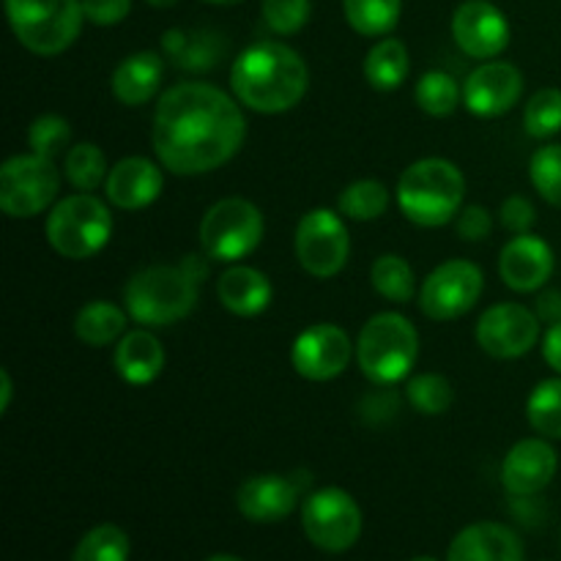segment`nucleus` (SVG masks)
I'll return each mask as SVG.
<instances>
[{"label": "nucleus", "instance_id": "f03ea898", "mask_svg": "<svg viewBox=\"0 0 561 561\" xmlns=\"http://www.w3.org/2000/svg\"><path fill=\"white\" fill-rule=\"evenodd\" d=\"M230 88L244 107L263 115L288 113L305 99L310 71L294 47L279 42H257L236 58Z\"/></svg>", "mask_w": 561, "mask_h": 561}, {"label": "nucleus", "instance_id": "de8ad7c7", "mask_svg": "<svg viewBox=\"0 0 561 561\" xmlns=\"http://www.w3.org/2000/svg\"><path fill=\"white\" fill-rule=\"evenodd\" d=\"M148 5H153V9H173L175 3H179V0H146Z\"/></svg>", "mask_w": 561, "mask_h": 561}, {"label": "nucleus", "instance_id": "c756f323", "mask_svg": "<svg viewBox=\"0 0 561 561\" xmlns=\"http://www.w3.org/2000/svg\"><path fill=\"white\" fill-rule=\"evenodd\" d=\"M370 283L378 294L394 305H409L416 294L414 268L400 255H381L370 268Z\"/></svg>", "mask_w": 561, "mask_h": 561}, {"label": "nucleus", "instance_id": "3c124183", "mask_svg": "<svg viewBox=\"0 0 561 561\" xmlns=\"http://www.w3.org/2000/svg\"><path fill=\"white\" fill-rule=\"evenodd\" d=\"M411 561H438V559H433V557H416V559H411Z\"/></svg>", "mask_w": 561, "mask_h": 561}, {"label": "nucleus", "instance_id": "6ab92c4d", "mask_svg": "<svg viewBox=\"0 0 561 561\" xmlns=\"http://www.w3.org/2000/svg\"><path fill=\"white\" fill-rule=\"evenodd\" d=\"M499 274L515 294L540 290L553 274V250L540 236H513L499 255Z\"/></svg>", "mask_w": 561, "mask_h": 561}, {"label": "nucleus", "instance_id": "f704fd0d", "mask_svg": "<svg viewBox=\"0 0 561 561\" xmlns=\"http://www.w3.org/2000/svg\"><path fill=\"white\" fill-rule=\"evenodd\" d=\"M405 398L414 405L420 414L425 416H438L447 414L455 403V389L438 373H422V376L411 378L409 387H405Z\"/></svg>", "mask_w": 561, "mask_h": 561}, {"label": "nucleus", "instance_id": "aec40b11", "mask_svg": "<svg viewBox=\"0 0 561 561\" xmlns=\"http://www.w3.org/2000/svg\"><path fill=\"white\" fill-rule=\"evenodd\" d=\"M162 170L146 157H126L107 173L104 181V195L115 208L124 211H140L151 206L162 195Z\"/></svg>", "mask_w": 561, "mask_h": 561}, {"label": "nucleus", "instance_id": "a19ab883", "mask_svg": "<svg viewBox=\"0 0 561 561\" xmlns=\"http://www.w3.org/2000/svg\"><path fill=\"white\" fill-rule=\"evenodd\" d=\"M82 11H85V20L93 25H118L129 16L131 0H82Z\"/></svg>", "mask_w": 561, "mask_h": 561}, {"label": "nucleus", "instance_id": "6e6552de", "mask_svg": "<svg viewBox=\"0 0 561 561\" xmlns=\"http://www.w3.org/2000/svg\"><path fill=\"white\" fill-rule=\"evenodd\" d=\"M263 230L266 222L255 203L244 197H225L203 214L201 247L211 261L236 263L261 247Z\"/></svg>", "mask_w": 561, "mask_h": 561}, {"label": "nucleus", "instance_id": "37998d69", "mask_svg": "<svg viewBox=\"0 0 561 561\" xmlns=\"http://www.w3.org/2000/svg\"><path fill=\"white\" fill-rule=\"evenodd\" d=\"M537 318L542 323H559L561 321V294L559 290H546V294L537 299Z\"/></svg>", "mask_w": 561, "mask_h": 561}, {"label": "nucleus", "instance_id": "c03bdc74", "mask_svg": "<svg viewBox=\"0 0 561 561\" xmlns=\"http://www.w3.org/2000/svg\"><path fill=\"white\" fill-rule=\"evenodd\" d=\"M542 356L561 376V321L553 323L546 337H542Z\"/></svg>", "mask_w": 561, "mask_h": 561}, {"label": "nucleus", "instance_id": "79ce46f5", "mask_svg": "<svg viewBox=\"0 0 561 561\" xmlns=\"http://www.w3.org/2000/svg\"><path fill=\"white\" fill-rule=\"evenodd\" d=\"M493 230L491 211L482 206H469L460 211L458 217V236L466 241H482L488 239Z\"/></svg>", "mask_w": 561, "mask_h": 561}, {"label": "nucleus", "instance_id": "2eb2a0df", "mask_svg": "<svg viewBox=\"0 0 561 561\" xmlns=\"http://www.w3.org/2000/svg\"><path fill=\"white\" fill-rule=\"evenodd\" d=\"M453 38L469 58L491 60L510 44V22L488 0H466L453 14Z\"/></svg>", "mask_w": 561, "mask_h": 561}, {"label": "nucleus", "instance_id": "ea45409f", "mask_svg": "<svg viewBox=\"0 0 561 561\" xmlns=\"http://www.w3.org/2000/svg\"><path fill=\"white\" fill-rule=\"evenodd\" d=\"M499 217H502V225L510 230V233L524 236V233H531V228H535L537 211H535V206L526 201V197L513 195L502 203V211H499Z\"/></svg>", "mask_w": 561, "mask_h": 561}, {"label": "nucleus", "instance_id": "8fccbe9b", "mask_svg": "<svg viewBox=\"0 0 561 561\" xmlns=\"http://www.w3.org/2000/svg\"><path fill=\"white\" fill-rule=\"evenodd\" d=\"M206 3H214V5H236V3H241V0H206Z\"/></svg>", "mask_w": 561, "mask_h": 561}, {"label": "nucleus", "instance_id": "58836bf2", "mask_svg": "<svg viewBox=\"0 0 561 561\" xmlns=\"http://www.w3.org/2000/svg\"><path fill=\"white\" fill-rule=\"evenodd\" d=\"M263 20L279 36H294L310 20V0H263Z\"/></svg>", "mask_w": 561, "mask_h": 561}, {"label": "nucleus", "instance_id": "7ed1b4c3", "mask_svg": "<svg viewBox=\"0 0 561 561\" xmlns=\"http://www.w3.org/2000/svg\"><path fill=\"white\" fill-rule=\"evenodd\" d=\"M463 195L466 179L449 159H420L409 164L398 181L400 211L420 228H442L453 222Z\"/></svg>", "mask_w": 561, "mask_h": 561}, {"label": "nucleus", "instance_id": "423d86ee", "mask_svg": "<svg viewBox=\"0 0 561 561\" xmlns=\"http://www.w3.org/2000/svg\"><path fill=\"white\" fill-rule=\"evenodd\" d=\"M5 16L22 47L44 58L69 49L85 22L82 0H5Z\"/></svg>", "mask_w": 561, "mask_h": 561}, {"label": "nucleus", "instance_id": "0eeeda50", "mask_svg": "<svg viewBox=\"0 0 561 561\" xmlns=\"http://www.w3.org/2000/svg\"><path fill=\"white\" fill-rule=\"evenodd\" d=\"M113 236V217L104 201L93 197L91 192L69 195L49 211L47 217V241L60 257L69 261H88Z\"/></svg>", "mask_w": 561, "mask_h": 561}, {"label": "nucleus", "instance_id": "09e8293b", "mask_svg": "<svg viewBox=\"0 0 561 561\" xmlns=\"http://www.w3.org/2000/svg\"><path fill=\"white\" fill-rule=\"evenodd\" d=\"M206 561H241V559H236V557H228V553H217V557H208Z\"/></svg>", "mask_w": 561, "mask_h": 561}, {"label": "nucleus", "instance_id": "412c9836", "mask_svg": "<svg viewBox=\"0 0 561 561\" xmlns=\"http://www.w3.org/2000/svg\"><path fill=\"white\" fill-rule=\"evenodd\" d=\"M447 561H524V542L510 526L482 520L455 535Z\"/></svg>", "mask_w": 561, "mask_h": 561}, {"label": "nucleus", "instance_id": "7c9ffc66", "mask_svg": "<svg viewBox=\"0 0 561 561\" xmlns=\"http://www.w3.org/2000/svg\"><path fill=\"white\" fill-rule=\"evenodd\" d=\"M64 173L77 192H93L107 181V159L93 142H77L66 151Z\"/></svg>", "mask_w": 561, "mask_h": 561}, {"label": "nucleus", "instance_id": "dca6fc26", "mask_svg": "<svg viewBox=\"0 0 561 561\" xmlns=\"http://www.w3.org/2000/svg\"><path fill=\"white\" fill-rule=\"evenodd\" d=\"M520 93H524V75L518 66L491 60L477 66L469 75L463 85V104L480 118H499L520 102Z\"/></svg>", "mask_w": 561, "mask_h": 561}, {"label": "nucleus", "instance_id": "5701e85b", "mask_svg": "<svg viewBox=\"0 0 561 561\" xmlns=\"http://www.w3.org/2000/svg\"><path fill=\"white\" fill-rule=\"evenodd\" d=\"M164 367V348L151 332L135 329L121 337L115 345V370L131 387H146L157 381Z\"/></svg>", "mask_w": 561, "mask_h": 561}, {"label": "nucleus", "instance_id": "2f4dec72", "mask_svg": "<svg viewBox=\"0 0 561 561\" xmlns=\"http://www.w3.org/2000/svg\"><path fill=\"white\" fill-rule=\"evenodd\" d=\"M529 425L548 442L561 438V378H548L535 387L526 403Z\"/></svg>", "mask_w": 561, "mask_h": 561}, {"label": "nucleus", "instance_id": "a878e982", "mask_svg": "<svg viewBox=\"0 0 561 561\" xmlns=\"http://www.w3.org/2000/svg\"><path fill=\"white\" fill-rule=\"evenodd\" d=\"M126 318L129 312H124L121 307L110 305V301H88L75 318V334L85 345L93 348H104V345L115 343L118 337H124L126 332Z\"/></svg>", "mask_w": 561, "mask_h": 561}, {"label": "nucleus", "instance_id": "b1692460", "mask_svg": "<svg viewBox=\"0 0 561 561\" xmlns=\"http://www.w3.org/2000/svg\"><path fill=\"white\" fill-rule=\"evenodd\" d=\"M164 66L162 58L157 53H142L129 55V58L121 60L113 71V93L121 104L126 107H140L153 99V93L159 91V82H162Z\"/></svg>", "mask_w": 561, "mask_h": 561}, {"label": "nucleus", "instance_id": "4468645a", "mask_svg": "<svg viewBox=\"0 0 561 561\" xmlns=\"http://www.w3.org/2000/svg\"><path fill=\"white\" fill-rule=\"evenodd\" d=\"M354 345L334 323H316L296 337L290 365L307 381H332L348 367Z\"/></svg>", "mask_w": 561, "mask_h": 561}, {"label": "nucleus", "instance_id": "f8f14e48", "mask_svg": "<svg viewBox=\"0 0 561 561\" xmlns=\"http://www.w3.org/2000/svg\"><path fill=\"white\" fill-rule=\"evenodd\" d=\"M485 274L471 261H447L427 274L420 290V307L431 321H455L480 301Z\"/></svg>", "mask_w": 561, "mask_h": 561}, {"label": "nucleus", "instance_id": "e433bc0d", "mask_svg": "<svg viewBox=\"0 0 561 561\" xmlns=\"http://www.w3.org/2000/svg\"><path fill=\"white\" fill-rule=\"evenodd\" d=\"M529 175L542 201L561 208V146H546L531 157Z\"/></svg>", "mask_w": 561, "mask_h": 561}, {"label": "nucleus", "instance_id": "9b49d317", "mask_svg": "<svg viewBox=\"0 0 561 561\" xmlns=\"http://www.w3.org/2000/svg\"><path fill=\"white\" fill-rule=\"evenodd\" d=\"M351 236L340 214L329 208H312L296 228V257L301 268L318 279L340 274L348 263Z\"/></svg>", "mask_w": 561, "mask_h": 561}, {"label": "nucleus", "instance_id": "c9c22d12", "mask_svg": "<svg viewBox=\"0 0 561 561\" xmlns=\"http://www.w3.org/2000/svg\"><path fill=\"white\" fill-rule=\"evenodd\" d=\"M524 126L531 137L537 140H548V137L561 131V91L559 88H542L535 96L526 102L524 110Z\"/></svg>", "mask_w": 561, "mask_h": 561}, {"label": "nucleus", "instance_id": "a18cd8bd", "mask_svg": "<svg viewBox=\"0 0 561 561\" xmlns=\"http://www.w3.org/2000/svg\"><path fill=\"white\" fill-rule=\"evenodd\" d=\"M208 257V255H206ZM206 257L203 255H186L184 261H181V266L186 268V272L192 274V277L197 279V283H203V279L208 277V263H206Z\"/></svg>", "mask_w": 561, "mask_h": 561}, {"label": "nucleus", "instance_id": "4be33fe9", "mask_svg": "<svg viewBox=\"0 0 561 561\" xmlns=\"http://www.w3.org/2000/svg\"><path fill=\"white\" fill-rule=\"evenodd\" d=\"M272 283L252 266H230L219 274L217 296L228 312L239 318H255L272 305Z\"/></svg>", "mask_w": 561, "mask_h": 561}, {"label": "nucleus", "instance_id": "cd10ccee", "mask_svg": "<svg viewBox=\"0 0 561 561\" xmlns=\"http://www.w3.org/2000/svg\"><path fill=\"white\" fill-rule=\"evenodd\" d=\"M343 11L362 36H389L400 22L403 0H343Z\"/></svg>", "mask_w": 561, "mask_h": 561}, {"label": "nucleus", "instance_id": "4c0bfd02", "mask_svg": "<svg viewBox=\"0 0 561 561\" xmlns=\"http://www.w3.org/2000/svg\"><path fill=\"white\" fill-rule=\"evenodd\" d=\"M27 142H31L33 153H38V157H60L71 142L69 121L60 118V115H38L31 129H27Z\"/></svg>", "mask_w": 561, "mask_h": 561}, {"label": "nucleus", "instance_id": "a211bd4d", "mask_svg": "<svg viewBox=\"0 0 561 561\" xmlns=\"http://www.w3.org/2000/svg\"><path fill=\"white\" fill-rule=\"evenodd\" d=\"M559 458L548 438H524L507 453L502 463V482L515 499H531L551 485Z\"/></svg>", "mask_w": 561, "mask_h": 561}, {"label": "nucleus", "instance_id": "f257e3e1", "mask_svg": "<svg viewBox=\"0 0 561 561\" xmlns=\"http://www.w3.org/2000/svg\"><path fill=\"white\" fill-rule=\"evenodd\" d=\"M247 121L236 99L208 82H179L159 96L153 113V151L175 175H203L239 153Z\"/></svg>", "mask_w": 561, "mask_h": 561}, {"label": "nucleus", "instance_id": "9d476101", "mask_svg": "<svg viewBox=\"0 0 561 561\" xmlns=\"http://www.w3.org/2000/svg\"><path fill=\"white\" fill-rule=\"evenodd\" d=\"M301 526L318 551L345 553L362 535V510L343 488H323L305 499Z\"/></svg>", "mask_w": 561, "mask_h": 561}, {"label": "nucleus", "instance_id": "20e7f679", "mask_svg": "<svg viewBox=\"0 0 561 561\" xmlns=\"http://www.w3.org/2000/svg\"><path fill=\"white\" fill-rule=\"evenodd\" d=\"M197 285L201 283L181 263L148 266L126 283V312L142 327H170L195 310Z\"/></svg>", "mask_w": 561, "mask_h": 561}, {"label": "nucleus", "instance_id": "39448f33", "mask_svg": "<svg viewBox=\"0 0 561 561\" xmlns=\"http://www.w3.org/2000/svg\"><path fill=\"white\" fill-rule=\"evenodd\" d=\"M420 356V334L400 312H378L362 327L356 340V359L362 373L378 387L403 381Z\"/></svg>", "mask_w": 561, "mask_h": 561}, {"label": "nucleus", "instance_id": "473e14b6", "mask_svg": "<svg viewBox=\"0 0 561 561\" xmlns=\"http://www.w3.org/2000/svg\"><path fill=\"white\" fill-rule=\"evenodd\" d=\"M414 99L420 104V110H425L427 115L444 118V115H453L458 110L463 91H460L458 80L453 75H447V71H427L416 82Z\"/></svg>", "mask_w": 561, "mask_h": 561}, {"label": "nucleus", "instance_id": "1a4fd4ad", "mask_svg": "<svg viewBox=\"0 0 561 561\" xmlns=\"http://www.w3.org/2000/svg\"><path fill=\"white\" fill-rule=\"evenodd\" d=\"M60 173L53 159L20 153L0 168V208L11 219H31L58 197Z\"/></svg>", "mask_w": 561, "mask_h": 561}, {"label": "nucleus", "instance_id": "bb28decb", "mask_svg": "<svg viewBox=\"0 0 561 561\" xmlns=\"http://www.w3.org/2000/svg\"><path fill=\"white\" fill-rule=\"evenodd\" d=\"M411 71L409 49L400 38H381L365 58V80L376 91H394Z\"/></svg>", "mask_w": 561, "mask_h": 561}, {"label": "nucleus", "instance_id": "49530a36", "mask_svg": "<svg viewBox=\"0 0 561 561\" xmlns=\"http://www.w3.org/2000/svg\"><path fill=\"white\" fill-rule=\"evenodd\" d=\"M11 392H14V383H11L9 370H0V414H5V411H9Z\"/></svg>", "mask_w": 561, "mask_h": 561}, {"label": "nucleus", "instance_id": "393cba45", "mask_svg": "<svg viewBox=\"0 0 561 561\" xmlns=\"http://www.w3.org/2000/svg\"><path fill=\"white\" fill-rule=\"evenodd\" d=\"M164 53L173 58L175 66L186 71H208L219 64L225 55L222 36L211 31H168L162 38Z\"/></svg>", "mask_w": 561, "mask_h": 561}, {"label": "nucleus", "instance_id": "f3484780", "mask_svg": "<svg viewBox=\"0 0 561 561\" xmlns=\"http://www.w3.org/2000/svg\"><path fill=\"white\" fill-rule=\"evenodd\" d=\"M283 474H257L250 477L236 493V507L252 524H277L288 518L299 504L305 480Z\"/></svg>", "mask_w": 561, "mask_h": 561}, {"label": "nucleus", "instance_id": "c85d7f7f", "mask_svg": "<svg viewBox=\"0 0 561 561\" xmlns=\"http://www.w3.org/2000/svg\"><path fill=\"white\" fill-rule=\"evenodd\" d=\"M340 214L354 222H373V219L383 217L389 208V190L381 184V181L362 179L354 181V184L345 186L340 192Z\"/></svg>", "mask_w": 561, "mask_h": 561}, {"label": "nucleus", "instance_id": "72a5a7b5", "mask_svg": "<svg viewBox=\"0 0 561 561\" xmlns=\"http://www.w3.org/2000/svg\"><path fill=\"white\" fill-rule=\"evenodd\" d=\"M129 535H126L121 526L102 524L93 526V529L82 537L80 546L75 548L71 561H129Z\"/></svg>", "mask_w": 561, "mask_h": 561}, {"label": "nucleus", "instance_id": "ddd939ff", "mask_svg": "<svg viewBox=\"0 0 561 561\" xmlns=\"http://www.w3.org/2000/svg\"><path fill=\"white\" fill-rule=\"evenodd\" d=\"M540 323L537 312H531L529 307L504 301V305H493L491 310L482 312L474 337L485 354L496 356V359H518L537 345Z\"/></svg>", "mask_w": 561, "mask_h": 561}]
</instances>
